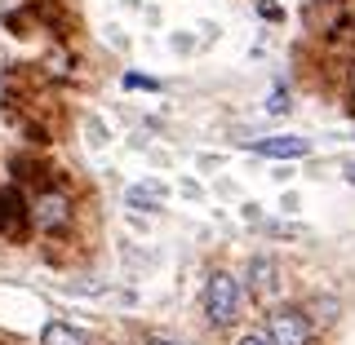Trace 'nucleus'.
<instances>
[{"mask_svg": "<svg viewBox=\"0 0 355 345\" xmlns=\"http://www.w3.org/2000/svg\"><path fill=\"white\" fill-rule=\"evenodd\" d=\"M205 315H209V324H231V319L240 315V283H236V274H227V270L209 274V283H205Z\"/></svg>", "mask_w": 355, "mask_h": 345, "instance_id": "obj_1", "label": "nucleus"}, {"mask_svg": "<svg viewBox=\"0 0 355 345\" xmlns=\"http://www.w3.org/2000/svg\"><path fill=\"white\" fill-rule=\"evenodd\" d=\"M266 341L271 345H311V319L302 310H275L266 324Z\"/></svg>", "mask_w": 355, "mask_h": 345, "instance_id": "obj_2", "label": "nucleus"}, {"mask_svg": "<svg viewBox=\"0 0 355 345\" xmlns=\"http://www.w3.org/2000/svg\"><path fill=\"white\" fill-rule=\"evenodd\" d=\"M27 208H31V221H36L40 230H49V235L71 221V199H67L62 191H40Z\"/></svg>", "mask_w": 355, "mask_h": 345, "instance_id": "obj_3", "label": "nucleus"}, {"mask_svg": "<svg viewBox=\"0 0 355 345\" xmlns=\"http://www.w3.org/2000/svg\"><path fill=\"white\" fill-rule=\"evenodd\" d=\"M253 151L266 155V160H302V155L311 151V142L306 138H262V142H253Z\"/></svg>", "mask_w": 355, "mask_h": 345, "instance_id": "obj_4", "label": "nucleus"}, {"mask_svg": "<svg viewBox=\"0 0 355 345\" xmlns=\"http://www.w3.org/2000/svg\"><path fill=\"white\" fill-rule=\"evenodd\" d=\"M27 221H31V208L22 204V195L18 191H0V230H5V235H18Z\"/></svg>", "mask_w": 355, "mask_h": 345, "instance_id": "obj_5", "label": "nucleus"}, {"mask_svg": "<svg viewBox=\"0 0 355 345\" xmlns=\"http://www.w3.org/2000/svg\"><path fill=\"white\" fill-rule=\"evenodd\" d=\"M164 199H169V191H164L160 182H138V186H129V191H125V204L138 208V213H160Z\"/></svg>", "mask_w": 355, "mask_h": 345, "instance_id": "obj_6", "label": "nucleus"}, {"mask_svg": "<svg viewBox=\"0 0 355 345\" xmlns=\"http://www.w3.org/2000/svg\"><path fill=\"white\" fill-rule=\"evenodd\" d=\"M275 274H280V265L271 257H253L249 261V283H253L258 297H275Z\"/></svg>", "mask_w": 355, "mask_h": 345, "instance_id": "obj_7", "label": "nucleus"}, {"mask_svg": "<svg viewBox=\"0 0 355 345\" xmlns=\"http://www.w3.org/2000/svg\"><path fill=\"white\" fill-rule=\"evenodd\" d=\"M40 345H89V337L80 328H71V324H44Z\"/></svg>", "mask_w": 355, "mask_h": 345, "instance_id": "obj_8", "label": "nucleus"}, {"mask_svg": "<svg viewBox=\"0 0 355 345\" xmlns=\"http://www.w3.org/2000/svg\"><path fill=\"white\" fill-rule=\"evenodd\" d=\"M266 111H271V115H280V111H288V88H280V84H275V88H271V102H266Z\"/></svg>", "mask_w": 355, "mask_h": 345, "instance_id": "obj_9", "label": "nucleus"}, {"mask_svg": "<svg viewBox=\"0 0 355 345\" xmlns=\"http://www.w3.org/2000/svg\"><path fill=\"white\" fill-rule=\"evenodd\" d=\"M125 88H160V84H155L151 75H138V71H129V75H125Z\"/></svg>", "mask_w": 355, "mask_h": 345, "instance_id": "obj_10", "label": "nucleus"}, {"mask_svg": "<svg viewBox=\"0 0 355 345\" xmlns=\"http://www.w3.org/2000/svg\"><path fill=\"white\" fill-rule=\"evenodd\" d=\"M240 345H271V341H266V337H253V332H249V337H244Z\"/></svg>", "mask_w": 355, "mask_h": 345, "instance_id": "obj_11", "label": "nucleus"}, {"mask_svg": "<svg viewBox=\"0 0 355 345\" xmlns=\"http://www.w3.org/2000/svg\"><path fill=\"white\" fill-rule=\"evenodd\" d=\"M147 345H173V341H164V337H147Z\"/></svg>", "mask_w": 355, "mask_h": 345, "instance_id": "obj_12", "label": "nucleus"}, {"mask_svg": "<svg viewBox=\"0 0 355 345\" xmlns=\"http://www.w3.org/2000/svg\"><path fill=\"white\" fill-rule=\"evenodd\" d=\"M347 182H351V186H355V164H347Z\"/></svg>", "mask_w": 355, "mask_h": 345, "instance_id": "obj_13", "label": "nucleus"}]
</instances>
